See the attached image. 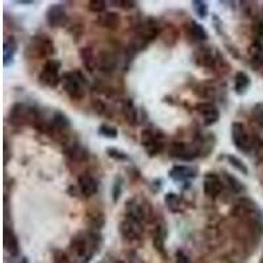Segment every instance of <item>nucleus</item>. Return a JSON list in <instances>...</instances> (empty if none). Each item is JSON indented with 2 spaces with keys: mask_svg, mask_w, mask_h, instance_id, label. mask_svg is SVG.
<instances>
[{
  "mask_svg": "<svg viewBox=\"0 0 263 263\" xmlns=\"http://www.w3.org/2000/svg\"><path fill=\"white\" fill-rule=\"evenodd\" d=\"M62 86L65 91L72 100H81L86 93V78L81 72H66L62 77Z\"/></svg>",
  "mask_w": 263,
  "mask_h": 263,
  "instance_id": "obj_1",
  "label": "nucleus"
},
{
  "mask_svg": "<svg viewBox=\"0 0 263 263\" xmlns=\"http://www.w3.org/2000/svg\"><path fill=\"white\" fill-rule=\"evenodd\" d=\"M39 119L40 114L37 109L27 107V105L21 104V103L13 105V108L11 109V114H9V123L15 126H21L28 123L36 126Z\"/></svg>",
  "mask_w": 263,
  "mask_h": 263,
  "instance_id": "obj_2",
  "label": "nucleus"
},
{
  "mask_svg": "<svg viewBox=\"0 0 263 263\" xmlns=\"http://www.w3.org/2000/svg\"><path fill=\"white\" fill-rule=\"evenodd\" d=\"M60 69H61V63L55 60H49L48 62L44 65V69L40 72L39 79L40 83L42 86L50 87V88H54L57 87L58 83L62 78L60 77Z\"/></svg>",
  "mask_w": 263,
  "mask_h": 263,
  "instance_id": "obj_3",
  "label": "nucleus"
},
{
  "mask_svg": "<svg viewBox=\"0 0 263 263\" xmlns=\"http://www.w3.org/2000/svg\"><path fill=\"white\" fill-rule=\"evenodd\" d=\"M141 144L150 157L158 156L159 153H162V150L164 149L162 136L154 130H150V129H145L141 133Z\"/></svg>",
  "mask_w": 263,
  "mask_h": 263,
  "instance_id": "obj_4",
  "label": "nucleus"
},
{
  "mask_svg": "<svg viewBox=\"0 0 263 263\" xmlns=\"http://www.w3.org/2000/svg\"><path fill=\"white\" fill-rule=\"evenodd\" d=\"M144 228H142V222L135 220V218L128 217L125 216L123 221L120 222V233L128 241H136L142 236Z\"/></svg>",
  "mask_w": 263,
  "mask_h": 263,
  "instance_id": "obj_5",
  "label": "nucleus"
},
{
  "mask_svg": "<svg viewBox=\"0 0 263 263\" xmlns=\"http://www.w3.org/2000/svg\"><path fill=\"white\" fill-rule=\"evenodd\" d=\"M232 140H233L234 146L241 152H250L253 147V141L249 137L245 126L241 123H233L232 125Z\"/></svg>",
  "mask_w": 263,
  "mask_h": 263,
  "instance_id": "obj_6",
  "label": "nucleus"
},
{
  "mask_svg": "<svg viewBox=\"0 0 263 263\" xmlns=\"http://www.w3.org/2000/svg\"><path fill=\"white\" fill-rule=\"evenodd\" d=\"M168 154L173 158L190 162L194 161L199 156V147L190 146V145L184 144V142H174V144H171Z\"/></svg>",
  "mask_w": 263,
  "mask_h": 263,
  "instance_id": "obj_7",
  "label": "nucleus"
},
{
  "mask_svg": "<svg viewBox=\"0 0 263 263\" xmlns=\"http://www.w3.org/2000/svg\"><path fill=\"white\" fill-rule=\"evenodd\" d=\"M29 48L36 53L37 57H50L55 53L54 42L48 36L33 37Z\"/></svg>",
  "mask_w": 263,
  "mask_h": 263,
  "instance_id": "obj_8",
  "label": "nucleus"
},
{
  "mask_svg": "<svg viewBox=\"0 0 263 263\" xmlns=\"http://www.w3.org/2000/svg\"><path fill=\"white\" fill-rule=\"evenodd\" d=\"M46 21L51 28L63 27L67 21V13L63 4H51L46 11Z\"/></svg>",
  "mask_w": 263,
  "mask_h": 263,
  "instance_id": "obj_9",
  "label": "nucleus"
},
{
  "mask_svg": "<svg viewBox=\"0 0 263 263\" xmlns=\"http://www.w3.org/2000/svg\"><path fill=\"white\" fill-rule=\"evenodd\" d=\"M222 189H224V183L217 174L208 173L204 177V194L208 197L216 199L222 192Z\"/></svg>",
  "mask_w": 263,
  "mask_h": 263,
  "instance_id": "obj_10",
  "label": "nucleus"
},
{
  "mask_svg": "<svg viewBox=\"0 0 263 263\" xmlns=\"http://www.w3.org/2000/svg\"><path fill=\"white\" fill-rule=\"evenodd\" d=\"M168 177L177 183H187L189 180L194 179L196 177V171L189 166H183V164H175L168 171Z\"/></svg>",
  "mask_w": 263,
  "mask_h": 263,
  "instance_id": "obj_11",
  "label": "nucleus"
},
{
  "mask_svg": "<svg viewBox=\"0 0 263 263\" xmlns=\"http://www.w3.org/2000/svg\"><path fill=\"white\" fill-rule=\"evenodd\" d=\"M196 111L199 112V114L203 115L204 124H205L206 126L213 125V124L217 123L218 119H220V112H218L217 108L213 104H211V103H200V104H197Z\"/></svg>",
  "mask_w": 263,
  "mask_h": 263,
  "instance_id": "obj_12",
  "label": "nucleus"
},
{
  "mask_svg": "<svg viewBox=\"0 0 263 263\" xmlns=\"http://www.w3.org/2000/svg\"><path fill=\"white\" fill-rule=\"evenodd\" d=\"M128 217L135 218V220H138V221H144L146 218V204L141 203L137 199H130L126 204V215Z\"/></svg>",
  "mask_w": 263,
  "mask_h": 263,
  "instance_id": "obj_13",
  "label": "nucleus"
},
{
  "mask_svg": "<svg viewBox=\"0 0 263 263\" xmlns=\"http://www.w3.org/2000/svg\"><path fill=\"white\" fill-rule=\"evenodd\" d=\"M4 248L8 251L9 255L13 258H18L20 254V243H18V238L15 234L13 229L11 228H6L4 229Z\"/></svg>",
  "mask_w": 263,
  "mask_h": 263,
  "instance_id": "obj_14",
  "label": "nucleus"
},
{
  "mask_svg": "<svg viewBox=\"0 0 263 263\" xmlns=\"http://www.w3.org/2000/svg\"><path fill=\"white\" fill-rule=\"evenodd\" d=\"M78 185L82 194L87 197H91L98 192V182L88 174H82L78 178Z\"/></svg>",
  "mask_w": 263,
  "mask_h": 263,
  "instance_id": "obj_15",
  "label": "nucleus"
},
{
  "mask_svg": "<svg viewBox=\"0 0 263 263\" xmlns=\"http://www.w3.org/2000/svg\"><path fill=\"white\" fill-rule=\"evenodd\" d=\"M166 237H167V230L164 225H157L154 232H153V245L156 248L162 257H166Z\"/></svg>",
  "mask_w": 263,
  "mask_h": 263,
  "instance_id": "obj_16",
  "label": "nucleus"
},
{
  "mask_svg": "<svg viewBox=\"0 0 263 263\" xmlns=\"http://www.w3.org/2000/svg\"><path fill=\"white\" fill-rule=\"evenodd\" d=\"M16 53H17V42L13 37H7L3 45V65L6 67L12 65Z\"/></svg>",
  "mask_w": 263,
  "mask_h": 263,
  "instance_id": "obj_17",
  "label": "nucleus"
},
{
  "mask_svg": "<svg viewBox=\"0 0 263 263\" xmlns=\"http://www.w3.org/2000/svg\"><path fill=\"white\" fill-rule=\"evenodd\" d=\"M100 27L103 28H108V29H116L119 28L120 25V17L117 13L115 12H105L102 13V15L99 16L98 20H96Z\"/></svg>",
  "mask_w": 263,
  "mask_h": 263,
  "instance_id": "obj_18",
  "label": "nucleus"
},
{
  "mask_svg": "<svg viewBox=\"0 0 263 263\" xmlns=\"http://www.w3.org/2000/svg\"><path fill=\"white\" fill-rule=\"evenodd\" d=\"M251 81L250 77H249L246 72L243 71H238L234 77V91L238 95H243L246 91L249 90V87H250Z\"/></svg>",
  "mask_w": 263,
  "mask_h": 263,
  "instance_id": "obj_19",
  "label": "nucleus"
},
{
  "mask_svg": "<svg viewBox=\"0 0 263 263\" xmlns=\"http://www.w3.org/2000/svg\"><path fill=\"white\" fill-rule=\"evenodd\" d=\"M164 203H166L168 210L174 213L182 212L183 208H184V201H183L182 197L179 195L174 194V192L166 194V196H164Z\"/></svg>",
  "mask_w": 263,
  "mask_h": 263,
  "instance_id": "obj_20",
  "label": "nucleus"
},
{
  "mask_svg": "<svg viewBox=\"0 0 263 263\" xmlns=\"http://www.w3.org/2000/svg\"><path fill=\"white\" fill-rule=\"evenodd\" d=\"M70 126V120L62 112H55L50 120L49 129H57V130H65Z\"/></svg>",
  "mask_w": 263,
  "mask_h": 263,
  "instance_id": "obj_21",
  "label": "nucleus"
},
{
  "mask_svg": "<svg viewBox=\"0 0 263 263\" xmlns=\"http://www.w3.org/2000/svg\"><path fill=\"white\" fill-rule=\"evenodd\" d=\"M189 33L190 36L196 41H205L208 39V33H206L205 28L201 24H199L197 21H191L189 25Z\"/></svg>",
  "mask_w": 263,
  "mask_h": 263,
  "instance_id": "obj_22",
  "label": "nucleus"
},
{
  "mask_svg": "<svg viewBox=\"0 0 263 263\" xmlns=\"http://www.w3.org/2000/svg\"><path fill=\"white\" fill-rule=\"evenodd\" d=\"M123 114L130 125L137 124V108L135 107L132 100H125L123 104Z\"/></svg>",
  "mask_w": 263,
  "mask_h": 263,
  "instance_id": "obj_23",
  "label": "nucleus"
},
{
  "mask_svg": "<svg viewBox=\"0 0 263 263\" xmlns=\"http://www.w3.org/2000/svg\"><path fill=\"white\" fill-rule=\"evenodd\" d=\"M249 55H250V60L257 66L263 65V45L259 41L251 44V46L249 48Z\"/></svg>",
  "mask_w": 263,
  "mask_h": 263,
  "instance_id": "obj_24",
  "label": "nucleus"
},
{
  "mask_svg": "<svg viewBox=\"0 0 263 263\" xmlns=\"http://www.w3.org/2000/svg\"><path fill=\"white\" fill-rule=\"evenodd\" d=\"M81 57H82V61H83V65L87 67V70H88V71H93V69H95V65L98 61H96L92 50H91L90 48L82 49Z\"/></svg>",
  "mask_w": 263,
  "mask_h": 263,
  "instance_id": "obj_25",
  "label": "nucleus"
},
{
  "mask_svg": "<svg viewBox=\"0 0 263 263\" xmlns=\"http://www.w3.org/2000/svg\"><path fill=\"white\" fill-rule=\"evenodd\" d=\"M98 66L102 70H112L115 66V58L109 53H102L98 57Z\"/></svg>",
  "mask_w": 263,
  "mask_h": 263,
  "instance_id": "obj_26",
  "label": "nucleus"
},
{
  "mask_svg": "<svg viewBox=\"0 0 263 263\" xmlns=\"http://www.w3.org/2000/svg\"><path fill=\"white\" fill-rule=\"evenodd\" d=\"M192 8H194L197 17L205 18L208 16V4L203 2V0H194L192 2Z\"/></svg>",
  "mask_w": 263,
  "mask_h": 263,
  "instance_id": "obj_27",
  "label": "nucleus"
},
{
  "mask_svg": "<svg viewBox=\"0 0 263 263\" xmlns=\"http://www.w3.org/2000/svg\"><path fill=\"white\" fill-rule=\"evenodd\" d=\"M224 178H225V180H227L228 185H229V189L232 190V191L236 192V194H239V192L243 191L242 183L239 182L237 178H234L233 175H230V174H228V173H224Z\"/></svg>",
  "mask_w": 263,
  "mask_h": 263,
  "instance_id": "obj_28",
  "label": "nucleus"
},
{
  "mask_svg": "<svg viewBox=\"0 0 263 263\" xmlns=\"http://www.w3.org/2000/svg\"><path fill=\"white\" fill-rule=\"evenodd\" d=\"M225 158L228 159V162H229V163L232 164V166H233L234 168H236V170L241 171V173H242V174L248 175V174H249L248 167H246V164L243 163V162L241 161V159H239L238 157L230 156V154H228V156H225Z\"/></svg>",
  "mask_w": 263,
  "mask_h": 263,
  "instance_id": "obj_29",
  "label": "nucleus"
},
{
  "mask_svg": "<svg viewBox=\"0 0 263 263\" xmlns=\"http://www.w3.org/2000/svg\"><path fill=\"white\" fill-rule=\"evenodd\" d=\"M98 132H99V135L103 136V137L112 138V140H114V138H116L117 135H119V133H117V129L114 128V126H111V125H108V124H103V125L99 126Z\"/></svg>",
  "mask_w": 263,
  "mask_h": 263,
  "instance_id": "obj_30",
  "label": "nucleus"
},
{
  "mask_svg": "<svg viewBox=\"0 0 263 263\" xmlns=\"http://www.w3.org/2000/svg\"><path fill=\"white\" fill-rule=\"evenodd\" d=\"M123 184H124V180L121 177H116L114 183V189H112V200L114 203H117L121 196V192H123Z\"/></svg>",
  "mask_w": 263,
  "mask_h": 263,
  "instance_id": "obj_31",
  "label": "nucleus"
},
{
  "mask_svg": "<svg viewBox=\"0 0 263 263\" xmlns=\"http://www.w3.org/2000/svg\"><path fill=\"white\" fill-rule=\"evenodd\" d=\"M108 157H111L115 161H129V157L126 153H124L123 150H119L116 147H108L107 149Z\"/></svg>",
  "mask_w": 263,
  "mask_h": 263,
  "instance_id": "obj_32",
  "label": "nucleus"
},
{
  "mask_svg": "<svg viewBox=\"0 0 263 263\" xmlns=\"http://www.w3.org/2000/svg\"><path fill=\"white\" fill-rule=\"evenodd\" d=\"M88 8H90L91 12L103 13L107 8V2H104V0H92V2H90Z\"/></svg>",
  "mask_w": 263,
  "mask_h": 263,
  "instance_id": "obj_33",
  "label": "nucleus"
},
{
  "mask_svg": "<svg viewBox=\"0 0 263 263\" xmlns=\"http://www.w3.org/2000/svg\"><path fill=\"white\" fill-rule=\"evenodd\" d=\"M251 116H253V120H254L255 123H257L258 125L263 129V104L255 105L254 109H253V114H251Z\"/></svg>",
  "mask_w": 263,
  "mask_h": 263,
  "instance_id": "obj_34",
  "label": "nucleus"
},
{
  "mask_svg": "<svg viewBox=\"0 0 263 263\" xmlns=\"http://www.w3.org/2000/svg\"><path fill=\"white\" fill-rule=\"evenodd\" d=\"M93 107H95V109L98 114L108 115V107L104 104V103L100 102V100H96V102L93 103Z\"/></svg>",
  "mask_w": 263,
  "mask_h": 263,
  "instance_id": "obj_35",
  "label": "nucleus"
},
{
  "mask_svg": "<svg viewBox=\"0 0 263 263\" xmlns=\"http://www.w3.org/2000/svg\"><path fill=\"white\" fill-rule=\"evenodd\" d=\"M175 258H177V263H191L190 257L183 250H178L175 253Z\"/></svg>",
  "mask_w": 263,
  "mask_h": 263,
  "instance_id": "obj_36",
  "label": "nucleus"
},
{
  "mask_svg": "<svg viewBox=\"0 0 263 263\" xmlns=\"http://www.w3.org/2000/svg\"><path fill=\"white\" fill-rule=\"evenodd\" d=\"M55 263H70V259L67 258V255L62 251H55V257H54Z\"/></svg>",
  "mask_w": 263,
  "mask_h": 263,
  "instance_id": "obj_37",
  "label": "nucleus"
},
{
  "mask_svg": "<svg viewBox=\"0 0 263 263\" xmlns=\"http://www.w3.org/2000/svg\"><path fill=\"white\" fill-rule=\"evenodd\" d=\"M115 3H117V4H121V7H123V8H133V7L136 6V3L135 2H115Z\"/></svg>",
  "mask_w": 263,
  "mask_h": 263,
  "instance_id": "obj_38",
  "label": "nucleus"
},
{
  "mask_svg": "<svg viewBox=\"0 0 263 263\" xmlns=\"http://www.w3.org/2000/svg\"><path fill=\"white\" fill-rule=\"evenodd\" d=\"M13 263H29V260H28L25 257H18V259Z\"/></svg>",
  "mask_w": 263,
  "mask_h": 263,
  "instance_id": "obj_39",
  "label": "nucleus"
},
{
  "mask_svg": "<svg viewBox=\"0 0 263 263\" xmlns=\"http://www.w3.org/2000/svg\"><path fill=\"white\" fill-rule=\"evenodd\" d=\"M18 4H33V0H17Z\"/></svg>",
  "mask_w": 263,
  "mask_h": 263,
  "instance_id": "obj_40",
  "label": "nucleus"
},
{
  "mask_svg": "<svg viewBox=\"0 0 263 263\" xmlns=\"http://www.w3.org/2000/svg\"><path fill=\"white\" fill-rule=\"evenodd\" d=\"M260 263H263V257H262V260H260Z\"/></svg>",
  "mask_w": 263,
  "mask_h": 263,
  "instance_id": "obj_41",
  "label": "nucleus"
}]
</instances>
